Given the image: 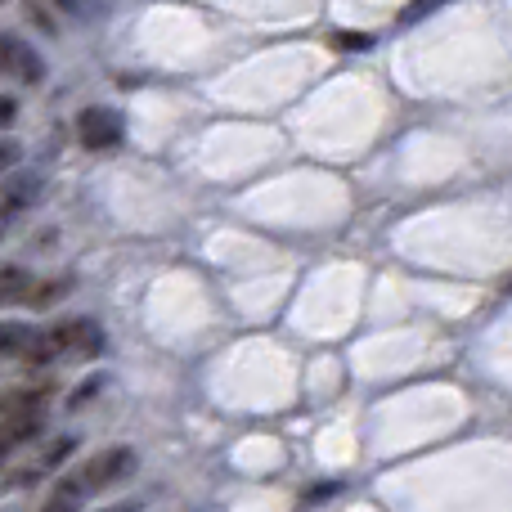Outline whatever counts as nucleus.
Wrapping results in <instances>:
<instances>
[{"mask_svg":"<svg viewBox=\"0 0 512 512\" xmlns=\"http://www.w3.org/2000/svg\"><path fill=\"white\" fill-rule=\"evenodd\" d=\"M18 158H23V149H18L14 140H0V176H5V171H14Z\"/></svg>","mask_w":512,"mask_h":512,"instance_id":"obj_9","label":"nucleus"},{"mask_svg":"<svg viewBox=\"0 0 512 512\" xmlns=\"http://www.w3.org/2000/svg\"><path fill=\"white\" fill-rule=\"evenodd\" d=\"M14 117H18V104H14L9 95H0V126H9Z\"/></svg>","mask_w":512,"mask_h":512,"instance_id":"obj_10","label":"nucleus"},{"mask_svg":"<svg viewBox=\"0 0 512 512\" xmlns=\"http://www.w3.org/2000/svg\"><path fill=\"white\" fill-rule=\"evenodd\" d=\"M104 351V328L95 319H63V324L32 333L23 360L27 364H59V360H95Z\"/></svg>","mask_w":512,"mask_h":512,"instance_id":"obj_1","label":"nucleus"},{"mask_svg":"<svg viewBox=\"0 0 512 512\" xmlns=\"http://www.w3.org/2000/svg\"><path fill=\"white\" fill-rule=\"evenodd\" d=\"M0 5H5V0H0Z\"/></svg>","mask_w":512,"mask_h":512,"instance_id":"obj_13","label":"nucleus"},{"mask_svg":"<svg viewBox=\"0 0 512 512\" xmlns=\"http://www.w3.org/2000/svg\"><path fill=\"white\" fill-rule=\"evenodd\" d=\"M77 140L81 149L90 153H104V149H117L122 144V113L108 104H90L77 113Z\"/></svg>","mask_w":512,"mask_h":512,"instance_id":"obj_3","label":"nucleus"},{"mask_svg":"<svg viewBox=\"0 0 512 512\" xmlns=\"http://www.w3.org/2000/svg\"><path fill=\"white\" fill-rule=\"evenodd\" d=\"M9 459H14V454H9L5 445H0V486H5V468H9Z\"/></svg>","mask_w":512,"mask_h":512,"instance_id":"obj_11","label":"nucleus"},{"mask_svg":"<svg viewBox=\"0 0 512 512\" xmlns=\"http://www.w3.org/2000/svg\"><path fill=\"white\" fill-rule=\"evenodd\" d=\"M86 490L77 486V477H63L59 486L50 490V499H45V512H81V504H86Z\"/></svg>","mask_w":512,"mask_h":512,"instance_id":"obj_8","label":"nucleus"},{"mask_svg":"<svg viewBox=\"0 0 512 512\" xmlns=\"http://www.w3.org/2000/svg\"><path fill=\"white\" fill-rule=\"evenodd\" d=\"M0 77L32 86V81L45 77V68H41V59H36L32 45L18 41V36H9V32H0Z\"/></svg>","mask_w":512,"mask_h":512,"instance_id":"obj_4","label":"nucleus"},{"mask_svg":"<svg viewBox=\"0 0 512 512\" xmlns=\"http://www.w3.org/2000/svg\"><path fill=\"white\" fill-rule=\"evenodd\" d=\"M36 189H41L36 176H14L5 189H0V212H23V207L36 198Z\"/></svg>","mask_w":512,"mask_h":512,"instance_id":"obj_7","label":"nucleus"},{"mask_svg":"<svg viewBox=\"0 0 512 512\" xmlns=\"http://www.w3.org/2000/svg\"><path fill=\"white\" fill-rule=\"evenodd\" d=\"M104 512H140L135 504H122V508H104Z\"/></svg>","mask_w":512,"mask_h":512,"instance_id":"obj_12","label":"nucleus"},{"mask_svg":"<svg viewBox=\"0 0 512 512\" xmlns=\"http://www.w3.org/2000/svg\"><path fill=\"white\" fill-rule=\"evenodd\" d=\"M32 297V274L23 265H0V306H18Z\"/></svg>","mask_w":512,"mask_h":512,"instance_id":"obj_6","label":"nucleus"},{"mask_svg":"<svg viewBox=\"0 0 512 512\" xmlns=\"http://www.w3.org/2000/svg\"><path fill=\"white\" fill-rule=\"evenodd\" d=\"M135 468H140V459H135L131 445H108V450L90 454L72 477H77V486L86 490V495H99V490H113V486H122L126 477H135Z\"/></svg>","mask_w":512,"mask_h":512,"instance_id":"obj_2","label":"nucleus"},{"mask_svg":"<svg viewBox=\"0 0 512 512\" xmlns=\"http://www.w3.org/2000/svg\"><path fill=\"white\" fill-rule=\"evenodd\" d=\"M54 400V382H23V387L0 396V418L14 414H45V405Z\"/></svg>","mask_w":512,"mask_h":512,"instance_id":"obj_5","label":"nucleus"}]
</instances>
